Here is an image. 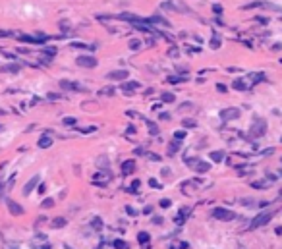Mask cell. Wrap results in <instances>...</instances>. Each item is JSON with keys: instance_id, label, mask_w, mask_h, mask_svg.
<instances>
[{"instance_id": "603a6c76", "label": "cell", "mask_w": 282, "mask_h": 249, "mask_svg": "<svg viewBox=\"0 0 282 249\" xmlns=\"http://www.w3.org/2000/svg\"><path fill=\"white\" fill-rule=\"evenodd\" d=\"M64 224H66V220H64V218H54L52 226H64Z\"/></svg>"}, {"instance_id": "30bf717a", "label": "cell", "mask_w": 282, "mask_h": 249, "mask_svg": "<svg viewBox=\"0 0 282 249\" xmlns=\"http://www.w3.org/2000/svg\"><path fill=\"white\" fill-rule=\"evenodd\" d=\"M122 172L124 174H133L135 172V162L133 160H126L124 164H122Z\"/></svg>"}, {"instance_id": "9c48e42d", "label": "cell", "mask_w": 282, "mask_h": 249, "mask_svg": "<svg viewBox=\"0 0 282 249\" xmlns=\"http://www.w3.org/2000/svg\"><path fill=\"white\" fill-rule=\"evenodd\" d=\"M110 180V174L108 172H99V174H95V176H93V182L95 183H101V185H103L104 182H108Z\"/></svg>"}, {"instance_id": "7a4b0ae2", "label": "cell", "mask_w": 282, "mask_h": 249, "mask_svg": "<svg viewBox=\"0 0 282 249\" xmlns=\"http://www.w3.org/2000/svg\"><path fill=\"white\" fill-rule=\"evenodd\" d=\"M265 132H267V126H265V122H261V120H255V124H253L251 129H249V133H251L253 137H261Z\"/></svg>"}, {"instance_id": "d4e9b609", "label": "cell", "mask_w": 282, "mask_h": 249, "mask_svg": "<svg viewBox=\"0 0 282 249\" xmlns=\"http://www.w3.org/2000/svg\"><path fill=\"white\" fill-rule=\"evenodd\" d=\"M114 245L118 249H128V243H124V242H114Z\"/></svg>"}, {"instance_id": "484cf974", "label": "cell", "mask_w": 282, "mask_h": 249, "mask_svg": "<svg viewBox=\"0 0 282 249\" xmlns=\"http://www.w3.org/2000/svg\"><path fill=\"white\" fill-rule=\"evenodd\" d=\"M195 122L193 120H184V128H193Z\"/></svg>"}, {"instance_id": "f1b7e54d", "label": "cell", "mask_w": 282, "mask_h": 249, "mask_svg": "<svg viewBox=\"0 0 282 249\" xmlns=\"http://www.w3.org/2000/svg\"><path fill=\"white\" fill-rule=\"evenodd\" d=\"M161 207H164V209H166V207H170V199H162V201H161Z\"/></svg>"}, {"instance_id": "4dcf8cb0", "label": "cell", "mask_w": 282, "mask_h": 249, "mask_svg": "<svg viewBox=\"0 0 282 249\" xmlns=\"http://www.w3.org/2000/svg\"><path fill=\"white\" fill-rule=\"evenodd\" d=\"M184 137V132H176V139H182Z\"/></svg>"}, {"instance_id": "1f68e13d", "label": "cell", "mask_w": 282, "mask_h": 249, "mask_svg": "<svg viewBox=\"0 0 282 249\" xmlns=\"http://www.w3.org/2000/svg\"><path fill=\"white\" fill-rule=\"evenodd\" d=\"M0 191H4V183H0Z\"/></svg>"}, {"instance_id": "e0dca14e", "label": "cell", "mask_w": 282, "mask_h": 249, "mask_svg": "<svg viewBox=\"0 0 282 249\" xmlns=\"http://www.w3.org/2000/svg\"><path fill=\"white\" fill-rule=\"evenodd\" d=\"M143 47V43L139 39H132L130 41V48H132V50H137V48H141Z\"/></svg>"}, {"instance_id": "6da1fadb", "label": "cell", "mask_w": 282, "mask_h": 249, "mask_svg": "<svg viewBox=\"0 0 282 249\" xmlns=\"http://www.w3.org/2000/svg\"><path fill=\"white\" fill-rule=\"evenodd\" d=\"M212 216H215V218H218V220H232L236 214L232 213V211H228V209H222V207H218V209L212 211Z\"/></svg>"}, {"instance_id": "8fae6325", "label": "cell", "mask_w": 282, "mask_h": 249, "mask_svg": "<svg viewBox=\"0 0 282 249\" xmlns=\"http://www.w3.org/2000/svg\"><path fill=\"white\" fill-rule=\"evenodd\" d=\"M8 207H10V213L12 214H23V209L19 205H16L12 199H8Z\"/></svg>"}, {"instance_id": "cb8c5ba5", "label": "cell", "mask_w": 282, "mask_h": 249, "mask_svg": "<svg viewBox=\"0 0 282 249\" xmlns=\"http://www.w3.org/2000/svg\"><path fill=\"white\" fill-rule=\"evenodd\" d=\"M211 44H212V48H218V47H220V39H216V37H212Z\"/></svg>"}, {"instance_id": "3957f363", "label": "cell", "mask_w": 282, "mask_h": 249, "mask_svg": "<svg viewBox=\"0 0 282 249\" xmlns=\"http://www.w3.org/2000/svg\"><path fill=\"white\" fill-rule=\"evenodd\" d=\"M271 218H272V213H263V214H259L255 220H253L249 228H251V230H255V228H259V226H263V224H267Z\"/></svg>"}, {"instance_id": "7402d4cb", "label": "cell", "mask_w": 282, "mask_h": 249, "mask_svg": "<svg viewBox=\"0 0 282 249\" xmlns=\"http://www.w3.org/2000/svg\"><path fill=\"white\" fill-rule=\"evenodd\" d=\"M253 187L255 189H263V187H267V182H253Z\"/></svg>"}, {"instance_id": "9a60e30c", "label": "cell", "mask_w": 282, "mask_h": 249, "mask_svg": "<svg viewBox=\"0 0 282 249\" xmlns=\"http://www.w3.org/2000/svg\"><path fill=\"white\" fill-rule=\"evenodd\" d=\"M50 143H52L50 137H48V135H43V137L39 139V147H41V149H47V147H50Z\"/></svg>"}, {"instance_id": "d6986e66", "label": "cell", "mask_w": 282, "mask_h": 249, "mask_svg": "<svg viewBox=\"0 0 282 249\" xmlns=\"http://www.w3.org/2000/svg\"><path fill=\"white\" fill-rule=\"evenodd\" d=\"M234 89H240V91H244V89H247V85L244 83L242 79H236V81H234Z\"/></svg>"}, {"instance_id": "5b68a950", "label": "cell", "mask_w": 282, "mask_h": 249, "mask_svg": "<svg viewBox=\"0 0 282 249\" xmlns=\"http://www.w3.org/2000/svg\"><path fill=\"white\" fill-rule=\"evenodd\" d=\"M238 116H240V110H238V108H224L222 112H220V118H222L224 122H228V120H236Z\"/></svg>"}, {"instance_id": "ba28073f", "label": "cell", "mask_w": 282, "mask_h": 249, "mask_svg": "<svg viewBox=\"0 0 282 249\" xmlns=\"http://www.w3.org/2000/svg\"><path fill=\"white\" fill-rule=\"evenodd\" d=\"M60 87L64 89V91H77V89H83L81 85H77V83H70V81H60Z\"/></svg>"}, {"instance_id": "83f0119b", "label": "cell", "mask_w": 282, "mask_h": 249, "mask_svg": "<svg viewBox=\"0 0 282 249\" xmlns=\"http://www.w3.org/2000/svg\"><path fill=\"white\" fill-rule=\"evenodd\" d=\"M139 242H149V234H145V232L139 234Z\"/></svg>"}, {"instance_id": "ffe728a7", "label": "cell", "mask_w": 282, "mask_h": 249, "mask_svg": "<svg viewBox=\"0 0 282 249\" xmlns=\"http://www.w3.org/2000/svg\"><path fill=\"white\" fill-rule=\"evenodd\" d=\"M4 72H19V66L18 64H8V66H4Z\"/></svg>"}, {"instance_id": "7c38bea8", "label": "cell", "mask_w": 282, "mask_h": 249, "mask_svg": "<svg viewBox=\"0 0 282 249\" xmlns=\"http://www.w3.org/2000/svg\"><path fill=\"white\" fill-rule=\"evenodd\" d=\"M195 170L201 172V174H205V172H209V170H211V164H209V162H201V160H199L197 164H195Z\"/></svg>"}, {"instance_id": "4316f807", "label": "cell", "mask_w": 282, "mask_h": 249, "mask_svg": "<svg viewBox=\"0 0 282 249\" xmlns=\"http://www.w3.org/2000/svg\"><path fill=\"white\" fill-rule=\"evenodd\" d=\"M64 124H66V126H73V124H75V118H64Z\"/></svg>"}, {"instance_id": "277c9868", "label": "cell", "mask_w": 282, "mask_h": 249, "mask_svg": "<svg viewBox=\"0 0 282 249\" xmlns=\"http://www.w3.org/2000/svg\"><path fill=\"white\" fill-rule=\"evenodd\" d=\"M75 62L81 68H95L97 66V58H93V56H77Z\"/></svg>"}, {"instance_id": "5bb4252c", "label": "cell", "mask_w": 282, "mask_h": 249, "mask_svg": "<svg viewBox=\"0 0 282 249\" xmlns=\"http://www.w3.org/2000/svg\"><path fill=\"white\" fill-rule=\"evenodd\" d=\"M137 87H139V83H135V81H132V83H124V87H122V89H124V93H128V95H132V91H133V89H137Z\"/></svg>"}, {"instance_id": "52a82bcc", "label": "cell", "mask_w": 282, "mask_h": 249, "mask_svg": "<svg viewBox=\"0 0 282 249\" xmlns=\"http://www.w3.org/2000/svg\"><path fill=\"white\" fill-rule=\"evenodd\" d=\"M149 23H158V25L170 27V21H168V19H164V18H162V16H158V14L151 16V18H149Z\"/></svg>"}, {"instance_id": "8992f818", "label": "cell", "mask_w": 282, "mask_h": 249, "mask_svg": "<svg viewBox=\"0 0 282 249\" xmlns=\"http://www.w3.org/2000/svg\"><path fill=\"white\" fill-rule=\"evenodd\" d=\"M106 77H108V79H114V81H120V79H128L130 73L126 70H112V72H108Z\"/></svg>"}, {"instance_id": "44dd1931", "label": "cell", "mask_w": 282, "mask_h": 249, "mask_svg": "<svg viewBox=\"0 0 282 249\" xmlns=\"http://www.w3.org/2000/svg\"><path fill=\"white\" fill-rule=\"evenodd\" d=\"M178 149H180V145H178V143H174V145H170V147H168V154H170V157H172V154L176 153Z\"/></svg>"}, {"instance_id": "2e32d148", "label": "cell", "mask_w": 282, "mask_h": 249, "mask_svg": "<svg viewBox=\"0 0 282 249\" xmlns=\"http://www.w3.org/2000/svg\"><path fill=\"white\" fill-rule=\"evenodd\" d=\"M211 158H212L215 162L224 160V151H212V153H211Z\"/></svg>"}, {"instance_id": "4fadbf2b", "label": "cell", "mask_w": 282, "mask_h": 249, "mask_svg": "<svg viewBox=\"0 0 282 249\" xmlns=\"http://www.w3.org/2000/svg\"><path fill=\"white\" fill-rule=\"evenodd\" d=\"M37 182H39V176H35L33 180H29V182H27V185L23 187V193H25V195H29V193H31V189L35 187V183H37Z\"/></svg>"}, {"instance_id": "ac0fdd59", "label": "cell", "mask_w": 282, "mask_h": 249, "mask_svg": "<svg viewBox=\"0 0 282 249\" xmlns=\"http://www.w3.org/2000/svg\"><path fill=\"white\" fill-rule=\"evenodd\" d=\"M161 99L164 100V103H174V95H172V93H162Z\"/></svg>"}, {"instance_id": "f546056e", "label": "cell", "mask_w": 282, "mask_h": 249, "mask_svg": "<svg viewBox=\"0 0 282 249\" xmlns=\"http://www.w3.org/2000/svg\"><path fill=\"white\" fill-rule=\"evenodd\" d=\"M216 89H218V91H220V93H224V91H226V87H224V85H222V83H220V85H216Z\"/></svg>"}]
</instances>
